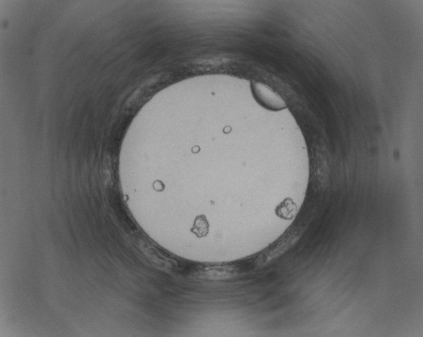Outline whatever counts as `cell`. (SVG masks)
Masks as SVG:
<instances>
[{"label": "cell", "instance_id": "1", "mask_svg": "<svg viewBox=\"0 0 423 337\" xmlns=\"http://www.w3.org/2000/svg\"><path fill=\"white\" fill-rule=\"evenodd\" d=\"M191 232L198 237L206 236L209 232V223L206 216H199L196 217Z\"/></svg>", "mask_w": 423, "mask_h": 337}]
</instances>
